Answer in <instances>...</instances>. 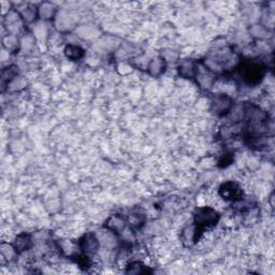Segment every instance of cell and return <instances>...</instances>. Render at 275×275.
<instances>
[{"label": "cell", "instance_id": "cell-6", "mask_svg": "<svg viewBox=\"0 0 275 275\" xmlns=\"http://www.w3.org/2000/svg\"><path fill=\"white\" fill-rule=\"evenodd\" d=\"M65 54L67 55L68 58L70 59H80L81 57H83L84 55V51L80 48V47H75V46H68L65 50Z\"/></svg>", "mask_w": 275, "mask_h": 275}, {"label": "cell", "instance_id": "cell-4", "mask_svg": "<svg viewBox=\"0 0 275 275\" xmlns=\"http://www.w3.org/2000/svg\"><path fill=\"white\" fill-rule=\"evenodd\" d=\"M81 248L85 255H94L99 248V243L94 234H87L81 240Z\"/></svg>", "mask_w": 275, "mask_h": 275}, {"label": "cell", "instance_id": "cell-5", "mask_svg": "<svg viewBox=\"0 0 275 275\" xmlns=\"http://www.w3.org/2000/svg\"><path fill=\"white\" fill-rule=\"evenodd\" d=\"M30 246H31L30 235L23 233L16 238V241L14 243V248L17 253H22L24 251H27Z\"/></svg>", "mask_w": 275, "mask_h": 275}, {"label": "cell", "instance_id": "cell-3", "mask_svg": "<svg viewBox=\"0 0 275 275\" xmlns=\"http://www.w3.org/2000/svg\"><path fill=\"white\" fill-rule=\"evenodd\" d=\"M219 194L225 200L235 202L241 199L242 190L237 183L234 182H227L220 186L219 188Z\"/></svg>", "mask_w": 275, "mask_h": 275}, {"label": "cell", "instance_id": "cell-1", "mask_svg": "<svg viewBox=\"0 0 275 275\" xmlns=\"http://www.w3.org/2000/svg\"><path fill=\"white\" fill-rule=\"evenodd\" d=\"M194 229H193V239L194 242L199 240L200 235L202 234L203 230L207 227L215 225L218 219L219 215L218 213L211 208H200L197 209L194 212Z\"/></svg>", "mask_w": 275, "mask_h": 275}, {"label": "cell", "instance_id": "cell-2", "mask_svg": "<svg viewBox=\"0 0 275 275\" xmlns=\"http://www.w3.org/2000/svg\"><path fill=\"white\" fill-rule=\"evenodd\" d=\"M243 78L247 84H258L264 75V68L255 63H247L242 68Z\"/></svg>", "mask_w": 275, "mask_h": 275}]
</instances>
